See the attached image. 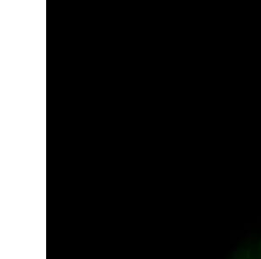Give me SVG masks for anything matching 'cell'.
Masks as SVG:
<instances>
[{"label": "cell", "instance_id": "7a4b0ae2", "mask_svg": "<svg viewBox=\"0 0 261 259\" xmlns=\"http://www.w3.org/2000/svg\"><path fill=\"white\" fill-rule=\"evenodd\" d=\"M255 247L257 252H258V256L261 259V239L257 243H255Z\"/></svg>", "mask_w": 261, "mask_h": 259}, {"label": "cell", "instance_id": "6da1fadb", "mask_svg": "<svg viewBox=\"0 0 261 259\" xmlns=\"http://www.w3.org/2000/svg\"><path fill=\"white\" fill-rule=\"evenodd\" d=\"M228 259H260L256 250L255 243L241 244L231 254Z\"/></svg>", "mask_w": 261, "mask_h": 259}]
</instances>
